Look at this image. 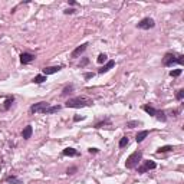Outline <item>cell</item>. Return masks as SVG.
<instances>
[{
    "instance_id": "cell-1",
    "label": "cell",
    "mask_w": 184,
    "mask_h": 184,
    "mask_svg": "<svg viewBox=\"0 0 184 184\" xmlns=\"http://www.w3.org/2000/svg\"><path fill=\"white\" fill-rule=\"evenodd\" d=\"M68 108H83V107H89L92 105V99L88 96H75L66 101L65 104Z\"/></svg>"
},
{
    "instance_id": "cell-2",
    "label": "cell",
    "mask_w": 184,
    "mask_h": 184,
    "mask_svg": "<svg viewBox=\"0 0 184 184\" xmlns=\"http://www.w3.org/2000/svg\"><path fill=\"white\" fill-rule=\"evenodd\" d=\"M184 65V55H176L173 52H168L163 58V65L164 66H173V65Z\"/></svg>"
},
{
    "instance_id": "cell-3",
    "label": "cell",
    "mask_w": 184,
    "mask_h": 184,
    "mask_svg": "<svg viewBox=\"0 0 184 184\" xmlns=\"http://www.w3.org/2000/svg\"><path fill=\"white\" fill-rule=\"evenodd\" d=\"M141 158H143V152H141V151H134V152L127 158L125 167H127L128 170H132V168L138 167V163L141 161Z\"/></svg>"
},
{
    "instance_id": "cell-4",
    "label": "cell",
    "mask_w": 184,
    "mask_h": 184,
    "mask_svg": "<svg viewBox=\"0 0 184 184\" xmlns=\"http://www.w3.org/2000/svg\"><path fill=\"white\" fill-rule=\"evenodd\" d=\"M143 110L145 111L147 114H150V115H152V116H155L158 121H167V116H165V112L164 111H158V110H155V108H152L151 105H144L143 107Z\"/></svg>"
},
{
    "instance_id": "cell-5",
    "label": "cell",
    "mask_w": 184,
    "mask_h": 184,
    "mask_svg": "<svg viewBox=\"0 0 184 184\" xmlns=\"http://www.w3.org/2000/svg\"><path fill=\"white\" fill-rule=\"evenodd\" d=\"M154 26H155V22H154V19H151V17H144V19L140 20L138 25H137V28H138V29H143V30L152 29Z\"/></svg>"
},
{
    "instance_id": "cell-6",
    "label": "cell",
    "mask_w": 184,
    "mask_h": 184,
    "mask_svg": "<svg viewBox=\"0 0 184 184\" xmlns=\"http://www.w3.org/2000/svg\"><path fill=\"white\" fill-rule=\"evenodd\" d=\"M49 107H50L49 102H37V104H33V105L30 107V112H32V114H36V112H42V114H43Z\"/></svg>"
},
{
    "instance_id": "cell-7",
    "label": "cell",
    "mask_w": 184,
    "mask_h": 184,
    "mask_svg": "<svg viewBox=\"0 0 184 184\" xmlns=\"http://www.w3.org/2000/svg\"><path fill=\"white\" fill-rule=\"evenodd\" d=\"M155 167H157V164H155L154 161L148 160V161H144V164H143L141 167H138V173H147L150 170H154Z\"/></svg>"
},
{
    "instance_id": "cell-8",
    "label": "cell",
    "mask_w": 184,
    "mask_h": 184,
    "mask_svg": "<svg viewBox=\"0 0 184 184\" xmlns=\"http://www.w3.org/2000/svg\"><path fill=\"white\" fill-rule=\"evenodd\" d=\"M35 59H36V56H35L33 53H29V52H23V53L20 55V62H22L23 65H28V63L33 62Z\"/></svg>"
},
{
    "instance_id": "cell-9",
    "label": "cell",
    "mask_w": 184,
    "mask_h": 184,
    "mask_svg": "<svg viewBox=\"0 0 184 184\" xmlns=\"http://www.w3.org/2000/svg\"><path fill=\"white\" fill-rule=\"evenodd\" d=\"M62 69V66H48V68H43L42 69V75L48 76V75H53L56 72H59Z\"/></svg>"
},
{
    "instance_id": "cell-10",
    "label": "cell",
    "mask_w": 184,
    "mask_h": 184,
    "mask_svg": "<svg viewBox=\"0 0 184 184\" xmlns=\"http://www.w3.org/2000/svg\"><path fill=\"white\" fill-rule=\"evenodd\" d=\"M86 48H88V43H82L81 46H78L74 52L71 53V58H79L81 53H83V52L86 50Z\"/></svg>"
},
{
    "instance_id": "cell-11",
    "label": "cell",
    "mask_w": 184,
    "mask_h": 184,
    "mask_svg": "<svg viewBox=\"0 0 184 184\" xmlns=\"http://www.w3.org/2000/svg\"><path fill=\"white\" fill-rule=\"evenodd\" d=\"M114 66H115V61H108V62H107V63H105V65H104L102 68H99L98 74H101V75L105 74V72H108L110 69H112Z\"/></svg>"
},
{
    "instance_id": "cell-12",
    "label": "cell",
    "mask_w": 184,
    "mask_h": 184,
    "mask_svg": "<svg viewBox=\"0 0 184 184\" xmlns=\"http://www.w3.org/2000/svg\"><path fill=\"white\" fill-rule=\"evenodd\" d=\"M62 154L63 155H66V157H78L79 155V151L78 150H75V148H65L63 151H62Z\"/></svg>"
},
{
    "instance_id": "cell-13",
    "label": "cell",
    "mask_w": 184,
    "mask_h": 184,
    "mask_svg": "<svg viewBox=\"0 0 184 184\" xmlns=\"http://www.w3.org/2000/svg\"><path fill=\"white\" fill-rule=\"evenodd\" d=\"M32 132H33L32 125H26V127L23 128V131H22V137H23L25 140H29V138L32 137Z\"/></svg>"
},
{
    "instance_id": "cell-14",
    "label": "cell",
    "mask_w": 184,
    "mask_h": 184,
    "mask_svg": "<svg viewBox=\"0 0 184 184\" xmlns=\"http://www.w3.org/2000/svg\"><path fill=\"white\" fill-rule=\"evenodd\" d=\"M13 101H14V98H13V96H9V98L4 101V105H3V107H0V111H7L10 107H12Z\"/></svg>"
},
{
    "instance_id": "cell-15",
    "label": "cell",
    "mask_w": 184,
    "mask_h": 184,
    "mask_svg": "<svg viewBox=\"0 0 184 184\" xmlns=\"http://www.w3.org/2000/svg\"><path fill=\"white\" fill-rule=\"evenodd\" d=\"M148 134H150V132H148L147 130H144V131H140V132L137 134V137H135L137 143H141V141H144V138H147Z\"/></svg>"
},
{
    "instance_id": "cell-16",
    "label": "cell",
    "mask_w": 184,
    "mask_h": 184,
    "mask_svg": "<svg viewBox=\"0 0 184 184\" xmlns=\"http://www.w3.org/2000/svg\"><path fill=\"white\" fill-rule=\"evenodd\" d=\"M72 91H74V85H72V83L66 85V86L63 88V91H62V96H68V95H69Z\"/></svg>"
},
{
    "instance_id": "cell-17",
    "label": "cell",
    "mask_w": 184,
    "mask_h": 184,
    "mask_svg": "<svg viewBox=\"0 0 184 184\" xmlns=\"http://www.w3.org/2000/svg\"><path fill=\"white\" fill-rule=\"evenodd\" d=\"M6 181L10 184H23L22 183V180H19L17 177H14V176H10V177H6Z\"/></svg>"
},
{
    "instance_id": "cell-18",
    "label": "cell",
    "mask_w": 184,
    "mask_h": 184,
    "mask_svg": "<svg viewBox=\"0 0 184 184\" xmlns=\"http://www.w3.org/2000/svg\"><path fill=\"white\" fill-rule=\"evenodd\" d=\"M46 78H48V76H45V75H37V76L33 78L32 82H33V83H43V82L46 81Z\"/></svg>"
},
{
    "instance_id": "cell-19",
    "label": "cell",
    "mask_w": 184,
    "mask_h": 184,
    "mask_svg": "<svg viewBox=\"0 0 184 184\" xmlns=\"http://www.w3.org/2000/svg\"><path fill=\"white\" fill-rule=\"evenodd\" d=\"M59 111H61V105H55V107H49L43 114H55V112H59Z\"/></svg>"
},
{
    "instance_id": "cell-20",
    "label": "cell",
    "mask_w": 184,
    "mask_h": 184,
    "mask_svg": "<svg viewBox=\"0 0 184 184\" xmlns=\"http://www.w3.org/2000/svg\"><path fill=\"white\" fill-rule=\"evenodd\" d=\"M171 150H173L171 145H164V147L158 148V150H157V152H158V154H161V152H168V151H171Z\"/></svg>"
},
{
    "instance_id": "cell-21",
    "label": "cell",
    "mask_w": 184,
    "mask_h": 184,
    "mask_svg": "<svg viewBox=\"0 0 184 184\" xmlns=\"http://www.w3.org/2000/svg\"><path fill=\"white\" fill-rule=\"evenodd\" d=\"M96 62H98V63H104V62H108V56H107L105 53H101V55L98 56Z\"/></svg>"
},
{
    "instance_id": "cell-22",
    "label": "cell",
    "mask_w": 184,
    "mask_h": 184,
    "mask_svg": "<svg viewBox=\"0 0 184 184\" xmlns=\"http://www.w3.org/2000/svg\"><path fill=\"white\" fill-rule=\"evenodd\" d=\"M138 125H141V121H128L127 122V128H134Z\"/></svg>"
},
{
    "instance_id": "cell-23",
    "label": "cell",
    "mask_w": 184,
    "mask_h": 184,
    "mask_svg": "<svg viewBox=\"0 0 184 184\" xmlns=\"http://www.w3.org/2000/svg\"><path fill=\"white\" fill-rule=\"evenodd\" d=\"M128 143H130V141H128V138H127V137H122V138L119 140V148L127 147V145H128Z\"/></svg>"
},
{
    "instance_id": "cell-24",
    "label": "cell",
    "mask_w": 184,
    "mask_h": 184,
    "mask_svg": "<svg viewBox=\"0 0 184 184\" xmlns=\"http://www.w3.org/2000/svg\"><path fill=\"white\" fill-rule=\"evenodd\" d=\"M176 98H177V101H181L184 98V89H180V91H177V94H176Z\"/></svg>"
},
{
    "instance_id": "cell-25",
    "label": "cell",
    "mask_w": 184,
    "mask_h": 184,
    "mask_svg": "<svg viewBox=\"0 0 184 184\" xmlns=\"http://www.w3.org/2000/svg\"><path fill=\"white\" fill-rule=\"evenodd\" d=\"M180 75H181V69H176V71H171L170 72V76H173V78H177Z\"/></svg>"
},
{
    "instance_id": "cell-26",
    "label": "cell",
    "mask_w": 184,
    "mask_h": 184,
    "mask_svg": "<svg viewBox=\"0 0 184 184\" xmlns=\"http://www.w3.org/2000/svg\"><path fill=\"white\" fill-rule=\"evenodd\" d=\"M107 124H111L108 119H107V121H102V122H98V124L95 125V128H101V127H104V125H107Z\"/></svg>"
},
{
    "instance_id": "cell-27",
    "label": "cell",
    "mask_w": 184,
    "mask_h": 184,
    "mask_svg": "<svg viewBox=\"0 0 184 184\" xmlns=\"http://www.w3.org/2000/svg\"><path fill=\"white\" fill-rule=\"evenodd\" d=\"M88 62H89V59H88V58H83V59L81 61V63H79V66L82 68V66H85V65H88Z\"/></svg>"
},
{
    "instance_id": "cell-28",
    "label": "cell",
    "mask_w": 184,
    "mask_h": 184,
    "mask_svg": "<svg viewBox=\"0 0 184 184\" xmlns=\"http://www.w3.org/2000/svg\"><path fill=\"white\" fill-rule=\"evenodd\" d=\"M76 170H78L76 167H71V168H68V170H66V173H68L69 176H72V174H75V171H76Z\"/></svg>"
},
{
    "instance_id": "cell-29",
    "label": "cell",
    "mask_w": 184,
    "mask_h": 184,
    "mask_svg": "<svg viewBox=\"0 0 184 184\" xmlns=\"http://www.w3.org/2000/svg\"><path fill=\"white\" fill-rule=\"evenodd\" d=\"M82 119H85V116H79V115H76V116L74 118L75 122H78V121H82Z\"/></svg>"
},
{
    "instance_id": "cell-30",
    "label": "cell",
    "mask_w": 184,
    "mask_h": 184,
    "mask_svg": "<svg viewBox=\"0 0 184 184\" xmlns=\"http://www.w3.org/2000/svg\"><path fill=\"white\" fill-rule=\"evenodd\" d=\"M72 13H75V9H66L65 10V14H72Z\"/></svg>"
},
{
    "instance_id": "cell-31",
    "label": "cell",
    "mask_w": 184,
    "mask_h": 184,
    "mask_svg": "<svg viewBox=\"0 0 184 184\" xmlns=\"http://www.w3.org/2000/svg\"><path fill=\"white\" fill-rule=\"evenodd\" d=\"M91 78H94V74H92V72H88V74H85V79H91Z\"/></svg>"
},
{
    "instance_id": "cell-32",
    "label": "cell",
    "mask_w": 184,
    "mask_h": 184,
    "mask_svg": "<svg viewBox=\"0 0 184 184\" xmlns=\"http://www.w3.org/2000/svg\"><path fill=\"white\" fill-rule=\"evenodd\" d=\"M89 152H91V154H92V152L95 154V152H98V148H89Z\"/></svg>"
},
{
    "instance_id": "cell-33",
    "label": "cell",
    "mask_w": 184,
    "mask_h": 184,
    "mask_svg": "<svg viewBox=\"0 0 184 184\" xmlns=\"http://www.w3.org/2000/svg\"><path fill=\"white\" fill-rule=\"evenodd\" d=\"M69 4H71V6H75V4H76V1H75V0H71V1H69Z\"/></svg>"
}]
</instances>
